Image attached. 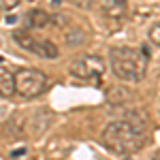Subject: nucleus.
I'll return each instance as SVG.
<instances>
[{
  "mask_svg": "<svg viewBox=\"0 0 160 160\" xmlns=\"http://www.w3.org/2000/svg\"><path fill=\"white\" fill-rule=\"evenodd\" d=\"M47 88V75L38 68H19L15 73V92L24 98H34Z\"/></svg>",
  "mask_w": 160,
  "mask_h": 160,
  "instance_id": "obj_3",
  "label": "nucleus"
},
{
  "mask_svg": "<svg viewBox=\"0 0 160 160\" xmlns=\"http://www.w3.org/2000/svg\"><path fill=\"white\" fill-rule=\"evenodd\" d=\"M100 11L111 19H120L128 13V0H100Z\"/></svg>",
  "mask_w": 160,
  "mask_h": 160,
  "instance_id": "obj_6",
  "label": "nucleus"
},
{
  "mask_svg": "<svg viewBox=\"0 0 160 160\" xmlns=\"http://www.w3.org/2000/svg\"><path fill=\"white\" fill-rule=\"evenodd\" d=\"M148 37H149V41H152L154 45H158V47H160V22H158V24H154L152 28H149Z\"/></svg>",
  "mask_w": 160,
  "mask_h": 160,
  "instance_id": "obj_9",
  "label": "nucleus"
},
{
  "mask_svg": "<svg viewBox=\"0 0 160 160\" xmlns=\"http://www.w3.org/2000/svg\"><path fill=\"white\" fill-rule=\"evenodd\" d=\"M15 43L19 45V47H24L26 51H30V53H34L38 58H45V60H56L58 56H60V49H58V45L53 43V41H47V38H37L32 37V34H28L26 30H17L15 34Z\"/></svg>",
  "mask_w": 160,
  "mask_h": 160,
  "instance_id": "obj_4",
  "label": "nucleus"
},
{
  "mask_svg": "<svg viewBox=\"0 0 160 160\" xmlns=\"http://www.w3.org/2000/svg\"><path fill=\"white\" fill-rule=\"evenodd\" d=\"M111 71L122 81H141L148 73L149 56L141 47H113L109 53Z\"/></svg>",
  "mask_w": 160,
  "mask_h": 160,
  "instance_id": "obj_2",
  "label": "nucleus"
},
{
  "mask_svg": "<svg viewBox=\"0 0 160 160\" xmlns=\"http://www.w3.org/2000/svg\"><path fill=\"white\" fill-rule=\"evenodd\" d=\"M149 137V118L145 111L132 109L122 120L111 122L102 130L105 148L115 154H132L145 145Z\"/></svg>",
  "mask_w": 160,
  "mask_h": 160,
  "instance_id": "obj_1",
  "label": "nucleus"
},
{
  "mask_svg": "<svg viewBox=\"0 0 160 160\" xmlns=\"http://www.w3.org/2000/svg\"><path fill=\"white\" fill-rule=\"evenodd\" d=\"M47 24H51V15L47 11H41V9H32L26 15V26L28 28H34V30H41Z\"/></svg>",
  "mask_w": 160,
  "mask_h": 160,
  "instance_id": "obj_7",
  "label": "nucleus"
},
{
  "mask_svg": "<svg viewBox=\"0 0 160 160\" xmlns=\"http://www.w3.org/2000/svg\"><path fill=\"white\" fill-rule=\"evenodd\" d=\"M105 68L107 64L100 56H81L71 62V75L90 83H98L105 75Z\"/></svg>",
  "mask_w": 160,
  "mask_h": 160,
  "instance_id": "obj_5",
  "label": "nucleus"
},
{
  "mask_svg": "<svg viewBox=\"0 0 160 160\" xmlns=\"http://www.w3.org/2000/svg\"><path fill=\"white\" fill-rule=\"evenodd\" d=\"M152 160H160V149L156 152V154H154V158H152Z\"/></svg>",
  "mask_w": 160,
  "mask_h": 160,
  "instance_id": "obj_11",
  "label": "nucleus"
},
{
  "mask_svg": "<svg viewBox=\"0 0 160 160\" xmlns=\"http://www.w3.org/2000/svg\"><path fill=\"white\" fill-rule=\"evenodd\" d=\"M2 60H4V58H2V56H0V62H2Z\"/></svg>",
  "mask_w": 160,
  "mask_h": 160,
  "instance_id": "obj_12",
  "label": "nucleus"
},
{
  "mask_svg": "<svg viewBox=\"0 0 160 160\" xmlns=\"http://www.w3.org/2000/svg\"><path fill=\"white\" fill-rule=\"evenodd\" d=\"M19 2H22V0H0V11H11Z\"/></svg>",
  "mask_w": 160,
  "mask_h": 160,
  "instance_id": "obj_10",
  "label": "nucleus"
},
{
  "mask_svg": "<svg viewBox=\"0 0 160 160\" xmlns=\"http://www.w3.org/2000/svg\"><path fill=\"white\" fill-rule=\"evenodd\" d=\"M0 94L13 96L15 94V75L7 68H0Z\"/></svg>",
  "mask_w": 160,
  "mask_h": 160,
  "instance_id": "obj_8",
  "label": "nucleus"
}]
</instances>
